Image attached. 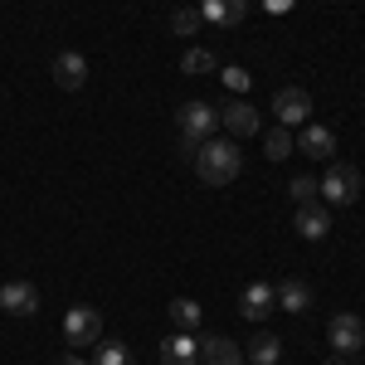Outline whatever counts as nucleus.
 Segmentation results:
<instances>
[{
    "label": "nucleus",
    "instance_id": "obj_5",
    "mask_svg": "<svg viewBox=\"0 0 365 365\" xmlns=\"http://www.w3.org/2000/svg\"><path fill=\"white\" fill-rule=\"evenodd\" d=\"M327 341H331L336 356H356V351L365 346V322L356 317V312H336L331 327H327Z\"/></svg>",
    "mask_w": 365,
    "mask_h": 365
},
{
    "label": "nucleus",
    "instance_id": "obj_15",
    "mask_svg": "<svg viewBox=\"0 0 365 365\" xmlns=\"http://www.w3.org/2000/svg\"><path fill=\"white\" fill-rule=\"evenodd\" d=\"M297 151H302V156H312V161H331V151H336V137H331L327 127L307 122V127H302V137H297Z\"/></svg>",
    "mask_w": 365,
    "mask_h": 365
},
{
    "label": "nucleus",
    "instance_id": "obj_23",
    "mask_svg": "<svg viewBox=\"0 0 365 365\" xmlns=\"http://www.w3.org/2000/svg\"><path fill=\"white\" fill-rule=\"evenodd\" d=\"M287 195L297 200V205H312L322 190H317V180H312V175H297V180H287Z\"/></svg>",
    "mask_w": 365,
    "mask_h": 365
},
{
    "label": "nucleus",
    "instance_id": "obj_7",
    "mask_svg": "<svg viewBox=\"0 0 365 365\" xmlns=\"http://www.w3.org/2000/svg\"><path fill=\"white\" fill-rule=\"evenodd\" d=\"M273 113H278L282 127L307 122V117H312V93H307V88H278V93H273Z\"/></svg>",
    "mask_w": 365,
    "mask_h": 365
},
{
    "label": "nucleus",
    "instance_id": "obj_11",
    "mask_svg": "<svg viewBox=\"0 0 365 365\" xmlns=\"http://www.w3.org/2000/svg\"><path fill=\"white\" fill-rule=\"evenodd\" d=\"M244 15H249V0H200V20L205 25L229 29V25H239Z\"/></svg>",
    "mask_w": 365,
    "mask_h": 365
},
{
    "label": "nucleus",
    "instance_id": "obj_18",
    "mask_svg": "<svg viewBox=\"0 0 365 365\" xmlns=\"http://www.w3.org/2000/svg\"><path fill=\"white\" fill-rule=\"evenodd\" d=\"M292 151H297V141H292V132H287V127L278 122V127L263 137V156H268V161H287Z\"/></svg>",
    "mask_w": 365,
    "mask_h": 365
},
{
    "label": "nucleus",
    "instance_id": "obj_13",
    "mask_svg": "<svg viewBox=\"0 0 365 365\" xmlns=\"http://www.w3.org/2000/svg\"><path fill=\"white\" fill-rule=\"evenodd\" d=\"M200 361V341L195 331H175L161 341V365H195Z\"/></svg>",
    "mask_w": 365,
    "mask_h": 365
},
{
    "label": "nucleus",
    "instance_id": "obj_27",
    "mask_svg": "<svg viewBox=\"0 0 365 365\" xmlns=\"http://www.w3.org/2000/svg\"><path fill=\"white\" fill-rule=\"evenodd\" d=\"M180 5H195V0H180Z\"/></svg>",
    "mask_w": 365,
    "mask_h": 365
},
{
    "label": "nucleus",
    "instance_id": "obj_3",
    "mask_svg": "<svg viewBox=\"0 0 365 365\" xmlns=\"http://www.w3.org/2000/svg\"><path fill=\"white\" fill-rule=\"evenodd\" d=\"M317 190L331 200V205H356L361 200V170L351 166V161H331L327 175L317 180Z\"/></svg>",
    "mask_w": 365,
    "mask_h": 365
},
{
    "label": "nucleus",
    "instance_id": "obj_9",
    "mask_svg": "<svg viewBox=\"0 0 365 365\" xmlns=\"http://www.w3.org/2000/svg\"><path fill=\"white\" fill-rule=\"evenodd\" d=\"M54 83L63 88V93H78V88L88 83V58L73 54V49H63V54L54 58Z\"/></svg>",
    "mask_w": 365,
    "mask_h": 365
},
{
    "label": "nucleus",
    "instance_id": "obj_20",
    "mask_svg": "<svg viewBox=\"0 0 365 365\" xmlns=\"http://www.w3.org/2000/svg\"><path fill=\"white\" fill-rule=\"evenodd\" d=\"M93 365H137V356H132L122 341H98V351H93Z\"/></svg>",
    "mask_w": 365,
    "mask_h": 365
},
{
    "label": "nucleus",
    "instance_id": "obj_1",
    "mask_svg": "<svg viewBox=\"0 0 365 365\" xmlns=\"http://www.w3.org/2000/svg\"><path fill=\"white\" fill-rule=\"evenodd\" d=\"M239 166H244V156L234 141H200L195 146V175L205 185H229L239 175Z\"/></svg>",
    "mask_w": 365,
    "mask_h": 365
},
{
    "label": "nucleus",
    "instance_id": "obj_6",
    "mask_svg": "<svg viewBox=\"0 0 365 365\" xmlns=\"http://www.w3.org/2000/svg\"><path fill=\"white\" fill-rule=\"evenodd\" d=\"M0 307L10 312V317H34V312H39V287L25 282V278L0 282Z\"/></svg>",
    "mask_w": 365,
    "mask_h": 365
},
{
    "label": "nucleus",
    "instance_id": "obj_2",
    "mask_svg": "<svg viewBox=\"0 0 365 365\" xmlns=\"http://www.w3.org/2000/svg\"><path fill=\"white\" fill-rule=\"evenodd\" d=\"M175 127H180V141L200 146V141H210V132L220 127V108L215 103H180L175 108Z\"/></svg>",
    "mask_w": 365,
    "mask_h": 365
},
{
    "label": "nucleus",
    "instance_id": "obj_24",
    "mask_svg": "<svg viewBox=\"0 0 365 365\" xmlns=\"http://www.w3.org/2000/svg\"><path fill=\"white\" fill-rule=\"evenodd\" d=\"M220 78H225V88H229V93H249V73H244L239 63H229V68L220 73Z\"/></svg>",
    "mask_w": 365,
    "mask_h": 365
},
{
    "label": "nucleus",
    "instance_id": "obj_22",
    "mask_svg": "<svg viewBox=\"0 0 365 365\" xmlns=\"http://www.w3.org/2000/svg\"><path fill=\"white\" fill-rule=\"evenodd\" d=\"M180 73H190V78H200V73H215V54H210V49H185V58H180Z\"/></svg>",
    "mask_w": 365,
    "mask_h": 365
},
{
    "label": "nucleus",
    "instance_id": "obj_26",
    "mask_svg": "<svg viewBox=\"0 0 365 365\" xmlns=\"http://www.w3.org/2000/svg\"><path fill=\"white\" fill-rule=\"evenodd\" d=\"M322 365H346V356H331V361H322Z\"/></svg>",
    "mask_w": 365,
    "mask_h": 365
},
{
    "label": "nucleus",
    "instance_id": "obj_14",
    "mask_svg": "<svg viewBox=\"0 0 365 365\" xmlns=\"http://www.w3.org/2000/svg\"><path fill=\"white\" fill-rule=\"evenodd\" d=\"M297 234L302 239H327L331 234V210L317 205V200L312 205H297Z\"/></svg>",
    "mask_w": 365,
    "mask_h": 365
},
{
    "label": "nucleus",
    "instance_id": "obj_12",
    "mask_svg": "<svg viewBox=\"0 0 365 365\" xmlns=\"http://www.w3.org/2000/svg\"><path fill=\"white\" fill-rule=\"evenodd\" d=\"M200 365H244V351L229 336H200Z\"/></svg>",
    "mask_w": 365,
    "mask_h": 365
},
{
    "label": "nucleus",
    "instance_id": "obj_25",
    "mask_svg": "<svg viewBox=\"0 0 365 365\" xmlns=\"http://www.w3.org/2000/svg\"><path fill=\"white\" fill-rule=\"evenodd\" d=\"M58 365H88V361H83V356H63Z\"/></svg>",
    "mask_w": 365,
    "mask_h": 365
},
{
    "label": "nucleus",
    "instance_id": "obj_17",
    "mask_svg": "<svg viewBox=\"0 0 365 365\" xmlns=\"http://www.w3.org/2000/svg\"><path fill=\"white\" fill-rule=\"evenodd\" d=\"M278 356H282V341L268 336V331H258L249 341V351H244V361H253V365H278Z\"/></svg>",
    "mask_w": 365,
    "mask_h": 365
},
{
    "label": "nucleus",
    "instance_id": "obj_4",
    "mask_svg": "<svg viewBox=\"0 0 365 365\" xmlns=\"http://www.w3.org/2000/svg\"><path fill=\"white\" fill-rule=\"evenodd\" d=\"M63 341H68L73 351L98 346V341H103V317H98L93 307H68L63 312Z\"/></svg>",
    "mask_w": 365,
    "mask_h": 365
},
{
    "label": "nucleus",
    "instance_id": "obj_10",
    "mask_svg": "<svg viewBox=\"0 0 365 365\" xmlns=\"http://www.w3.org/2000/svg\"><path fill=\"white\" fill-rule=\"evenodd\" d=\"M278 307V292H273V282H249L244 287V297H239V312L249 317V322H263L268 312Z\"/></svg>",
    "mask_w": 365,
    "mask_h": 365
},
{
    "label": "nucleus",
    "instance_id": "obj_8",
    "mask_svg": "<svg viewBox=\"0 0 365 365\" xmlns=\"http://www.w3.org/2000/svg\"><path fill=\"white\" fill-rule=\"evenodd\" d=\"M220 122L229 127V137L239 141V137H258L263 132V117H258V108H249L244 98H234L229 108H220Z\"/></svg>",
    "mask_w": 365,
    "mask_h": 365
},
{
    "label": "nucleus",
    "instance_id": "obj_16",
    "mask_svg": "<svg viewBox=\"0 0 365 365\" xmlns=\"http://www.w3.org/2000/svg\"><path fill=\"white\" fill-rule=\"evenodd\" d=\"M273 292H278V307L282 312H307L312 307V287L302 278H282Z\"/></svg>",
    "mask_w": 365,
    "mask_h": 365
},
{
    "label": "nucleus",
    "instance_id": "obj_19",
    "mask_svg": "<svg viewBox=\"0 0 365 365\" xmlns=\"http://www.w3.org/2000/svg\"><path fill=\"white\" fill-rule=\"evenodd\" d=\"M200 317H205V312H200L195 297H175V302H170V322H175L180 331H195V327H200Z\"/></svg>",
    "mask_w": 365,
    "mask_h": 365
},
{
    "label": "nucleus",
    "instance_id": "obj_21",
    "mask_svg": "<svg viewBox=\"0 0 365 365\" xmlns=\"http://www.w3.org/2000/svg\"><path fill=\"white\" fill-rule=\"evenodd\" d=\"M200 25H205V20H200V5H180V10L170 15V34H185V39H190Z\"/></svg>",
    "mask_w": 365,
    "mask_h": 365
}]
</instances>
